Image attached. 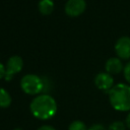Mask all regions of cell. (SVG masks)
I'll return each instance as SVG.
<instances>
[{"label":"cell","instance_id":"52a82bcc","mask_svg":"<svg viewBox=\"0 0 130 130\" xmlns=\"http://www.w3.org/2000/svg\"><path fill=\"white\" fill-rule=\"evenodd\" d=\"M94 84L99 89L109 92L114 86V78L107 72H100L94 77Z\"/></svg>","mask_w":130,"mask_h":130},{"label":"cell","instance_id":"7a4b0ae2","mask_svg":"<svg viewBox=\"0 0 130 130\" xmlns=\"http://www.w3.org/2000/svg\"><path fill=\"white\" fill-rule=\"evenodd\" d=\"M109 93L111 106L119 112L130 111V85L126 83H118L114 85Z\"/></svg>","mask_w":130,"mask_h":130},{"label":"cell","instance_id":"ac0fdd59","mask_svg":"<svg viewBox=\"0 0 130 130\" xmlns=\"http://www.w3.org/2000/svg\"><path fill=\"white\" fill-rule=\"evenodd\" d=\"M126 126L130 129V113L127 115V117H126Z\"/></svg>","mask_w":130,"mask_h":130},{"label":"cell","instance_id":"2e32d148","mask_svg":"<svg viewBox=\"0 0 130 130\" xmlns=\"http://www.w3.org/2000/svg\"><path fill=\"white\" fill-rule=\"evenodd\" d=\"M37 130H56L53 126H50V125H43L41 127H39Z\"/></svg>","mask_w":130,"mask_h":130},{"label":"cell","instance_id":"30bf717a","mask_svg":"<svg viewBox=\"0 0 130 130\" xmlns=\"http://www.w3.org/2000/svg\"><path fill=\"white\" fill-rule=\"evenodd\" d=\"M11 102H12V99L9 92L5 88L0 87V108H3V109L8 108L11 105Z\"/></svg>","mask_w":130,"mask_h":130},{"label":"cell","instance_id":"3957f363","mask_svg":"<svg viewBox=\"0 0 130 130\" xmlns=\"http://www.w3.org/2000/svg\"><path fill=\"white\" fill-rule=\"evenodd\" d=\"M20 87L26 94L39 95L44 89L43 78L36 74H26L20 80Z\"/></svg>","mask_w":130,"mask_h":130},{"label":"cell","instance_id":"277c9868","mask_svg":"<svg viewBox=\"0 0 130 130\" xmlns=\"http://www.w3.org/2000/svg\"><path fill=\"white\" fill-rule=\"evenodd\" d=\"M23 67V60L19 56H12L7 60L6 66H5V74L4 79L6 81H10L13 76L20 72Z\"/></svg>","mask_w":130,"mask_h":130},{"label":"cell","instance_id":"8fae6325","mask_svg":"<svg viewBox=\"0 0 130 130\" xmlns=\"http://www.w3.org/2000/svg\"><path fill=\"white\" fill-rule=\"evenodd\" d=\"M68 130H88L86 125L80 121V120H75L73 122L70 123L69 127H68Z\"/></svg>","mask_w":130,"mask_h":130},{"label":"cell","instance_id":"9a60e30c","mask_svg":"<svg viewBox=\"0 0 130 130\" xmlns=\"http://www.w3.org/2000/svg\"><path fill=\"white\" fill-rule=\"evenodd\" d=\"M88 130H107L106 129V127L103 125V124H92L89 128H88Z\"/></svg>","mask_w":130,"mask_h":130},{"label":"cell","instance_id":"ba28073f","mask_svg":"<svg viewBox=\"0 0 130 130\" xmlns=\"http://www.w3.org/2000/svg\"><path fill=\"white\" fill-rule=\"evenodd\" d=\"M105 69H106L107 73L113 75V74H118L121 71H123L124 66L122 64L121 59H119L118 57H113V58H110L106 61Z\"/></svg>","mask_w":130,"mask_h":130},{"label":"cell","instance_id":"5b68a950","mask_svg":"<svg viewBox=\"0 0 130 130\" xmlns=\"http://www.w3.org/2000/svg\"><path fill=\"white\" fill-rule=\"evenodd\" d=\"M115 52L119 59H130V38L126 36L119 38L115 44Z\"/></svg>","mask_w":130,"mask_h":130},{"label":"cell","instance_id":"6da1fadb","mask_svg":"<svg viewBox=\"0 0 130 130\" xmlns=\"http://www.w3.org/2000/svg\"><path fill=\"white\" fill-rule=\"evenodd\" d=\"M29 110L35 118L39 120H49L57 113V102L49 93H42L32 99Z\"/></svg>","mask_w":130,"mask_h":130},{"label":"cell","instance_id":"e0dca14e","mask_svg":"<svg viewBox=\"0 0 130 130\" xmlns=\"http://www.w3.org/2000/svg\"><path fill=\"white\" fill-rule=\"evenodd\" d=\"M4 74H5V66L0 62V79L4 78Z\"/></svg>","mask_w":130,"mask_h":130},{"label":"cell","instance_id":"7c38bea8","mask_svg":"<svg viewBox=\"0 0 130 130\" xmlns=\"http://www.w3.org/2000/svg\"><path fill=\"white\" fill-rule=\"evenodd\" d=\"M126 124L121 121H115L110 124L108 130H126Z\"/></svg>","mask_w":130,"mask_h":130},{"label":"cell","instance_id":"8992f818","mask_svg":"<svg viewBox=\"0 0 130 130\" xmlns=\"http://www.w3.org/2000/svg\"><path fill=\"white\" fill-rule=\"evenodd\" d=\"M86 8L85 0H68L65 4V13L70 17H77Z\"/></svg>","mask_w":130,"mask_h":130},{"label":"cell","instance_id":"5bb4252c","mask_svg":"<svg viewBox=\"0 0 130 130\" xmlns=\"http://www.w3.org/2000/svg\"><path fill=\"white\" fill-rule=\"evenodd\" d=\"M123 73H124V78H125L126 81L130 84V62H128V63L124 66Z\"/></svg>","mask_w":130,"mask_h":130},{"label":"cell","instance_id":"d6986e66","mask_svg":"<svg viewBox=\"0 0 130 130\" xmlns=\"http://www.w3.org/2000/svg\"><path fill=\"white\" fill-rule=\"evenodd\" d=\"M13 130H21V129H20V128H18V127H17V128H14V129H13Z\"/></svg>","mask_w":130,"mask_h":130},{"label":"cell","instance_id":"9c48e42d","mask_svg":"<svg viewBox=\"0 0 130 130\" xmlns=\"http://www.w3.org/2000/svg\"><path fill=\"white\" fill-rule=\"evenodd\" d=\"M38 8L41 14L49 15L54 10V2L52 0H40L38 4Z\"/></svg>","mask_w":130,"mask_h":130},{"label":"cell","instance_id":"4fadbf2b","mask_svg":"<svg viewBox=\"0 0 130 130\" xmlns=\"http://www.w3.org/2000/svg\"><path fill=\"white\" fill-rule=\"evenodd\" d=\"M43 78V82H44V89H43V92L44 93H48L51 88H52V84L50 82V80L47 78V77H42Z\"/></svg>","mask_w":130,"mask_h":130}]
</instances>
